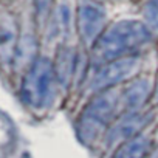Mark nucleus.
<instances>
[{
  "mask_svg": "<svg viewBox=\"0 0 158 158\" xmlns=\"http://www.w3.org/2000/svg\"><path fill=\"white\" fill-rule=\"evenodd\" d=\"M56 70L50 59H36L27 71L22 82V98L33 109H45L56 92Z\"/></svg>",
  "mask_w": 158,
  "mask_h": 158,
  "instance_id": "3",
  "label": "nucleus"
},
{
  "mask_svg": "<svg viewBox=\"0 0 158 158\" xmlns=\"http://www.w3.org/2000/svg\"><path fill=\"white\" fill-rule=\"evenodd\" d=\"M74 64H76V59H74V53H71V50H62L57 56V67H54L56 70V76H57V81L62 82L64 85L68 84V81L73 76V71H74Z\"/></svg>",
  "mask_w": 158,
  "mask_h": 158,
  "instance_id": "9",
  "label": "nucleus"
},
{
  "mask_svg": "<svg viewBox=\"0 0 158 158\" xmlns=\"http://www.w3.org/2000/svg\"><path fill=\"white\" fill-rule=\"evenodd\" d=\"M144 19L152 28H158V0H147L144 6Z\"/></svg>",
  "mask_w": 158,
  "mask_h": 158,
  "instance_id": "10",
  "label": "nucleus"
},
{
  "mask_svg": "<svg viewBox=\"0 0 158 158\" xmlns=\"http://www.w3.org/2000/svg\"><path fill=\"white\" fill-rule=\"evenodd\" d=\"M150 87H152L150 81H147V79H136V81H133L123 93V101L126 107L132 112L139 110L150 95Z\"/></svg>",
  "mask_w": 158,
  "mask_h": 158,
  "instance_id": "7",
  "label": "nucleus"
},
{
  "mask_svg": "<svg viewBox=\"0 0 158 158\" xmlns=\"http://www.w3.org/2000/svg\"><path fill=\"white\" fill-rule=\"evenodd\" d=\"M149 147H150L149 136L139 133V135L124 141L115 152L113 158H144Z\"/></svg>",
  "mask_w": 158,
  "mask_h": 158,
  "instance_id": "8",
  "label": "nucleus"
},
{
  "mask_svg": "<svg viewBox=\"0 0 158 158\" xmlns=\"http://www.w3.org/2000/svg\"><path fill=\"white\" fill-rule=\"evenodd\" d=\"M152 119L150 113H139L136 112H130L129 115H126L124 118H121L109 132V143L113 144L115 141H127L136 135H139L141 129L144 126H147Z\"/></svg>",
  "mask_w": 158,
  "mask_h": 158,
  "instance_id": "6",
  "label": "nucleus"
},
{
  "mask_svg": "<svg viewBox=\"0 0 158 158\" xmlns=\"http://www.w3.org/2000/svg\"><path fill=\"white\" fill-rule=\"evenodd\" d=\"M106 22V11L101 5L84 0L77 10V31L84 44H95Z\"/></svg>",
  "mask_w": 158,
  "mask_h": 158,
  "instance_id": "5",
  "label": "nucleus"
},
{
  "mask_svg": "<svg viewBox=\"0 0 158 158\" xmlns=\"http://www.w3.org/2000/svg\"><path fill=\"white\" fill-rule=\"evenodd\" d=\"M119 96V92L107 89L104 92H99L85 106L77 119V135L81 141L87 144L93 143L96 136L107 127L118 109Z\"/></svg>",
  "mask_w": 158,
  "mask_h": 158,
  "instance_id": "2",
  "label": "nucleus"
},
{
  "mask_svg": "<svg viewBox=\"0 0 158 158\" xmlns=\"http://www.w3.org/2000/svg\"><path fill=\"white\" fill-rule=\"evenodd\" d=\"M147 158H155V156H153V155H152V156H147Z\"/></svg>",
  "mask_w": 158,
  "mask_h": 158,
  "instance_id": "11",
  "label": "nucleus"
},
{
  "mask_svg": "<svg viewBox=\"0 0 158 158\" xmlns=\"http://www.w3.org/2000/svg\"><path fill=\"white\" fill-rule=\"evenodd\" d=\"M150 40L149 28L139 20H121L101 34L93 44V60L98 65L127 57Z\"/></svg>",
  "mask_w": 158,
  "mask_h": 158,
  "instance_id": "1",
  "label": "nucleus"
},
{
  "mask_svg": "<svg viewBox=\"0 0 158 158\" xmlns=\"http://www.w3.org/2000/svg\"><path fill=\"white\" fill-rule=\"evenodd\" d=\"M138 67V59L136 57H123L113 62H109L102 65L98 73L93 76L90 89L95 92H104L107 89H112L115 84L127 79Z\"/></svg>",
  "mask_w": 158,
  "mask_h": 158,
  "instance_id": "4",
  "label": "nucleus"
}]
</instances>
